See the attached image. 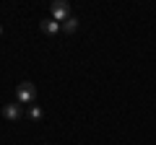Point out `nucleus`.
<instances>
[{
    "label": "nucleus",
    "mask_w": 156,
    "mask_h": 145,
    "mask_svg": "<svg viewBox=\"0 0 156 145\" xmlns=\"http://www.w3.org/2000/svg\"><path fill=\"white\" fill-rule=\"evenodd\" d=\"M42 114H44V112H42L39 106H31V112H29V117H31L34 122H39V119H42Z\"/></svg>",
    "instance_id": "obj_6"
},
{
    "label": "nucleus",
    "mask_w": 156,
    "mask_h": 145,
    "mask_svg": "<svg viewBox=\"0 0 156 145\" xmlns=\"http://www.w3.org/2000/svg\"><path fill=\"white\" fill-rule=\"evenodd\" d=\"M39 29H42L44 34H50V36H52V34H57V31L62 29V23H57L55 18H44V21L39 23Z\"/></svg>",
    "instance_id": "obj_4"
},
{
    "label": "nucleus",
    "mask_w": 156,
    "mask_h": 145,
    "mask_svg": "<svg viewBox=\"0 0 156 145\" xmlns=\"http://www.w3.org/2000/svg\"><path fill=\"white\" fill-rule=\"evenodd\" d=\"M76 29H78V18H76V16H70L65 23H62V31H65V34H73Z\"/></svg>",
    "instance_id": "obj_5"
},
{
    "label": "nucleus",
    "mask_w": 156,
    "mask_h": 145,
    "mask_svg": "<svg viewBox=\"0 0 156 145\" xmlns=\"http://www.w3.org/2000/svg\"><path fill=\"white\" fill-rule=\"evenodd\" d=\"M34 99H37V88H34L31 80L18 83V88H16V101H18V104H31Z\"/></svg>",
    "instance_id": "obj_1"
},
{
    "label": "nucleus",
    "mask_w": 156,
    "mask_h": 145,
    "mask_svg": "<svg viewBox=\"0 0 156 145\" xmlns=\"http://www.w3.org/2000/svg\"><path fill=\"white\" fill-rule=\"evenodd\" d=\"M52 18L57 23H65L70 18V5H68V0H55L52 3Z\"/></svg>",
    "instance_id": "obj_2"
},
{
    "label": "nucleus",
    "mask_w": 156,
    "mask_h": 145,
    "mask_svg": "<svg viewBox=\"0 0 156 145\" xmlns=\"http://www.w3.org/2000/svg\"><path fill=\"white\" fill-rule=\"evenodd\" d=\"M0 31H3V29H0Z\"/></svg>",
    "instance_id": "obj_7"
},
{
    "label": "nucleus",
    "mask_w": 156,
    "mask_h": 145,
    "mask_svg": "<svg viewBox=\"0 0 156 145\" xmlns=\"http://www.w3.org/2000/svg\"><path fill=\"white\" fill-rule=\"evenodd\" d=\"M3 117L11 119V122H18V119H23V104H18V101H13V104H5V106H3Z\"/></svg>",
    "instance_id": "obj_3"
}]
</instances>
